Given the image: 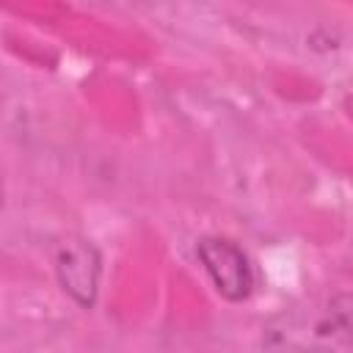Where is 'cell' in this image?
<instances>
[{
	"instance_id": "obj_1",
	"label": "cell",
	"mask_w": 353,
	"mask_h": 353,
	"mask_svg": "<svg viewBox=\"0 0 353 353\" xmlns=\"http://www.w3.org/2000/svg\"><path fill=\"white\" fill-rule=\"evenodd\" d=\"M265 347L295 350H350L353 345V301L350 295H334L325 306L306 314H284L262 334Z\"/></svg>"
},
{
	"instance_id": "obj_3",
	"label": "cell",
	"mask_w": 353,
	"mask_h": 353,
	"mask_svg": "<svg viewBox=\"0 0 353 353\" xmlns=\"http://www.w3.org/2000/svg\"><path fill=\"white\" fill-rule=\"evenodd\" d=\"M52 268H55L58 284L77 306L91 309L97 303L102 256L88 240H80V237L61 240L52 248Z\"/></svg>"
},
{
	"instance_id": "obj_2",
	"label": "cell",
	"mask_w": 353,
	"mask_h": 353,
	"mask_svg": "<svg viewBox=\"0 0 353 353\" xmlns=\"http://www.w3.org/2000/svg\"><path fill=\"white\" fill-rule=\"evenodd\" d=\"M196 254H199V262L204 265L215 292L223 301L240 303L251 295L254 270L237 243H232L226 237H201L196 243Z\"/></svg>"
}]
</instances>
